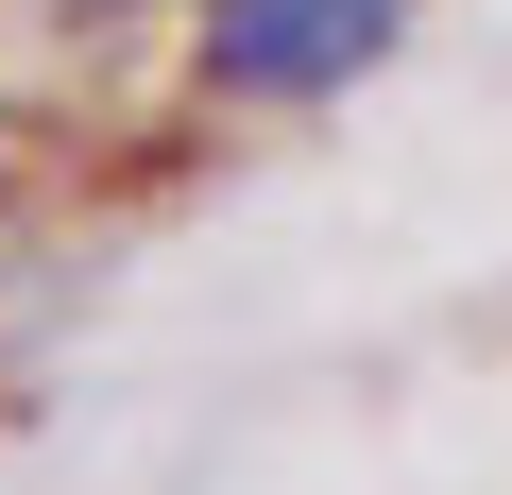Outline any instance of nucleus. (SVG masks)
<instances>
[{"mask_svg": "<svg viewBox=\"0 0 512 495\" xmlns=\"http://www.w3.org/2000/svg\"><path fill=\"white\" fill-rule=\"evenodd\" d=\"M410 35V0H188V86L205 103H342Z\"/></svg>", "mask_w": 512, "mask_h": 495, "instance_id": "obj_1", "label": "nucleus"}, {"mask_svg": "<svg viewBox=\"0 0 512 495\" xmlns=\"http://www.w3.org/2000/svg\"><path fill=\"white\" fill-rule=\"evenodd\" d=\"M52 18H86V35H103V18H154V0H52Z\"/></svg>", "mask_w": 512, "mask_h": 495, "instance_id": "obj_2", "label": "nucleus"}]
</instances>
